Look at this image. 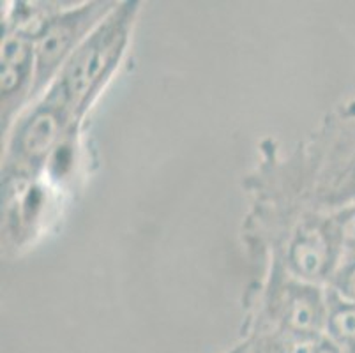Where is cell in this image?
Here are the masks:
<instances>
[{
    "mask_svg": "<svg viewBox=\"0 0 355 353\" xmlns=\"http://www.w3.org/2000/svg\"><path fill=\"white\" fill-rule=\"evenodd\" d=\"M292 261L306 276H320L331 261V244L322 233H306L293 244Z\"/></svg>",
    "mask_w": 355,
    "mask_h": 353,
    "instance_id": "5b68a950",
    "label": "cell"
},
{
    "mask_svg": "<svg viewBox=\"0 0 355 353\" xmlns=\"http://www.w3.org/2000/svg\"><path fill=\"white\" fill-rule=\"evenodd\" d=\"M69 101L62 89L50 94L48 101L37 106L18 128L12 150L28 164H40L59 140L60 131L66 124Z\"/></svg>",
    "mask_w": 355,
    "mask_h": 353,
    "instance_id": "3957f363",
    "label": "cell"
},
{
    "mask_svg": "<svg viewBox=\"0 0 355 353\" xmlns=\"http://www.w3.org/2000/svg\"><path fill=\"white\" fill-rule=\"evenodd\" d=\"M34 44L25 35H9L2 44V106L25 92L32 78Z\"/></svg>",
    "mask_w": 355,
    "mask_h": 353,
    "instance_id": "277c9868",
    "label": "cell"
},
{
    "mask_svg": "<svg viewBox=\"0 0 355 353\" xmlns=\"http://www.w3.org/2000/svg\"><path fill=\"white\" fill-rule=\"evenodd\" d=\"M105 12H108L106 4H85L44 21L35 34L34 89L43 87L57 67L66 66L83 39L101 24Z\"/></svg>",
    "mask_w": 355,
    "mask_h": 353,
    "instance_id": "7a4b0ae2",
    "label": "cell"
},
{
    "mask_svg": "<svg viewBox=\"0 0 355 353\" xmlns=\"http://www.w3.org/2000/svg\"><path fill=\"white\" fill-rule=\"evenodd\" d=\"M338 288H340L343 299L355 302V258L341 270L340 277H338Z\"/></svg>",
    "mask_w": 355,
    "mask_h": 353,
    "instance_id": "9c48e42d",
    "label": "cell"
},
{
    "mask_svg": "<svg viewBox=\"0 0 355 353\" xmlns=\"http://www.w3.org/2000/svg\"><path fill=\"white\" fill-rule=\"evenodd\" d=\"M336 235L340 237L341 244L355 249V205H350L336 218Z\"/></svg>",
    "mask_w": 355,
    "mask_h": 353,
    "instance_id": "ba28073f",
    "label": "cell"
},
{
    "mask_svg": "<svg viewBox=\"0 0 355 353\" xmlns=\"http://www.w3.org/2000/svg\"><path fill=\"white\" fill-rule=\"evenodd\" d=\"M322 322H324L322 304L316 293L313 295L308 291H301L290 300L288 309H286V323L293 334L311 336L320 329Z\"/></svg>",
    "mask_w": 355,
    "mask_h": 353,
    "instance_id": "52a82bcc",
    "label": "cell"
},
{
    "mask_svg": "<svg viewBox=\"0 0 355 353\" xmlns=\"http://www.w3.org/2000/svg\"><path fill=\"white\" fill-rule=\"evenodd\" d=\"M133 12L135 4L112 9L71 55L59 82L69 106L85 105L90 94L114 69L128 41Z\"/></svg>",
    "mask_w": 355,
    "mask_h": 353,
    "instance_id": "6da1fadb",
    "label": "cell"
},
{
    "mask_svg": "<svg viewBox=\"0 0 355 353\" xmlns=\"http://www.w3.org/2000/svg\"><path fill=\"white\" fill-rule=\"evenodd\" d=\"M329 341L334 343L343 353H355V302L336 297L325 318Z\"/></svg>",
    "mask_w": 355,
    "mask_h": 353,
    "instance_id": "8992f818",
    "label": "cell"
}]
</instances>
